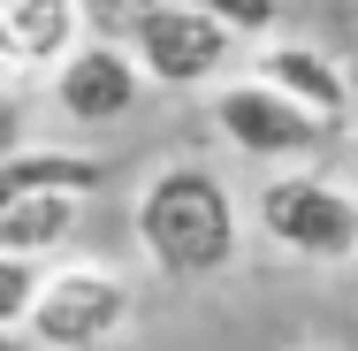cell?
Wrapping results in <instances>:
<instances>
[{"mask_svg": "<svg viewBox=\"0 0 358 351\" xmlns=\"http://www.w3.org/2000/svg\"><path fill=\"white\" fill-rule=\"evenodd\" d=\"M130 237H138L145 268L168 282H206L236 260L244 245V214L236 191L221 184L206 160H168L152 168L130 199Z\"/></svg>", "mask_w": 358, "mask_h": 351, "instance_id": "1", "label": "cell"}, {"mask_svg": "<svg viewBox=\"0 0 358 351\" xmlns=\"http://www.w3.org/2000/svg\"><path fill=\"white\" fill-rule=\"evenodd\" d=\"M130 321H138L130 275L107 268V260H69V268H46L38 275L23 336L38 351H99V344H115Z\"/></svg>", "mask_w": 358, "mask_h": 351, "instance_id": "2", "label": "cell"}, {"mask_svg": "<svg viewBox=\"0 0 358 351\" xmlns=\"http://www.w3.org/2000/svg\"><path fill=\"white\" fill-rule=\"evenodd\" d=\"M259 229L267 245H282L289 260H313V268H343L358 260V191L320 176V168H282L259 184Z\"/></svg>", "mask_w": 358, "mask_h": 351, "instance_id": "3", "label": "cell"}, {"mask_svg": "<svg viewBox=\"0 0 358 351\" xmlns=\"http://www.w3.org/2000/svg\"><path fill=\"white\" fill-rule=\"evenodd\" d=\"M122 54L160 92H199L236 62V31L214 23L206 8H191V0H145V8L122 15Z\"/></svg>", "mask_w": 358, "mask_h": 351, "instance_id": "4", "label": "cell"}, {"mask_svg": "<svg viewBox=\"0 0 358 351\" xmlns=\"http://www.w3.org/2000/svg\"><path fill=\"white\" fill-rule=\"evenodd\" d=\"M46 76H54L62 123H76V130H115V123L138 115V99H145V76L122 54V39H76Z\"/></svg>", "mask_w": 358, "mask_h": 351, "instance_id": "5", "label": "cell"}, {"mask_svg": "<svg viewBox=\"0 0 358 351\" xmlns=\"http://www.w3.org/2000/svg\"><path fill=\"white\" fill-rule=\"evenodd\" d=\"M214 130L236 153H252V160H305V153H320V138H328L305 107H289L282 92H267L252 76H236V84L214 92Z\"/></svg>", "mask_w": 358, "mask_h": 351, "instance_id": "6", "label": "cell"}, {"mask_svg": "<svg viewBox=\"0 0 358 351\" xmlns=\"http://www.w3.org/2000/svg\"><path fill=\"white\" fill-rule=\"evenodd\" d=\"M252 84L282 92L289 107H305L320 130H336V123L351 115V69H343L336 54L305 46V39H275V46H259V54H252Z\"/></svg>", "mask_w": 358, "mask_h": 351, "instance_id": "7", "label": "cell"}, {"mask_svg": "<svg viewBox=\"0 0 358 351\" xmlns=\"http://www.w3.org/2000/svg\"><path fill=\"white\" fill-rule=\"evenodd\" d=\"M99 184H107V160L76 153V145H8L0 153V207H15V199H92Z\"/></svg>", "mask_w": 358, "mask_h": 351, "instance_id": "8", "label": "cell"}, {"mask_svg": "<svg viewBox=\"0 0 358 351\" xmlns=\"http://www.w3.org/2000/svg\"><path fill=\"white\" fill-rule=\"evenodd\" d=\"M84 15H92L84 0H0V23H8V46H15L23 76L54 69L76 39H84Z\"/></svg>", "mask_w": 358, "mask_h": 351, "instance_id": "9", "label": "cell"}, {"mask_svg": "<svg viewBox=\"0 0 358 351\" xmlns=\"http://www.w3.org/2000/svg\"><path fill=\"white\" fill-rule=\"evenodd\" d=\"M76 221H84V199H15V207H0V252L46 268V252L69 245Z\"/></svg>", "mask_w": 358, "mask_h": 351, "instance_id": "10", "label": "cell"}, {"mask_svg": "<svg viewBox=\"0 0 358 351\" xmlns=\"http://www.w3.org/2000/svg\"><path fill=\"white\" fill-rule=\"evenodd\" d=\"M38 260H15V252H0V336H23V321H31V298H38Z\"/></svg>", "mask_w": 358, "mask_h": 351, "instance_id": "11", "label": "cell"}, {"mask_svg": "<svg viewBox=\"0 0 358 351\" xmlns=\"http://www.w3.org/2000/svg\"><path fill=\"white\" fill-rule=\"evenodd\" d=\"M23 84V62H15V46H8V23H0V92H15Z\"/></svg>", "mask_w": 358, "mask_h": 351, "instance_id": "12", "label": "cell"}, {"mask_svg": "<svg viewBox=\"0 0 358 351\" xmlns=\"http://www.w3.org/2000/svg\"><path fill=\"white\" fill-rule=\"evenodd\" d=\"M84 8H115V15H130V8H145V0H84Z\"/></svg>", "mask_w": 358, "mask_h": 351, "instance_id": "13", "label": "cell"}, {"mask_svg": "<svg viewBox=\"0 0 358 351\" xmlns=\"http://www.w3.org/2000/svg\"><path fill=\"white\" fill-rule=\"evenodd\" d=\"M351 115H358V69H351Z\"/></svg>", "mask_w": 358, "mask_h": 351, "instance_id": "14", "label": "cell"}]
</instances>
